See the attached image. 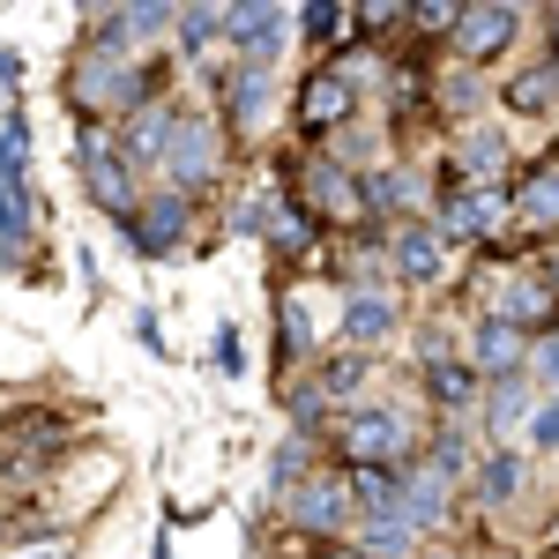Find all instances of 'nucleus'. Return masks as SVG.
Segmentation results:
<instances>
[{
    "label": "nucleus",
    "mask_w": 559,
    "mask_h": 559,
    "mask_svg": "<svg viewBox=\"0 0 559 559\" xmlns=\"http://www.w3.org/2000/svg\"><path fill=\"white\" fill-rule=\"evenodd\" d=\"M395 455H411V426H403V411L366 403V411H350V418H344V463H350V471H388Z\"/></svg>",
    "instance_id": "obj_1"
},
{
    "label": "nucleus",
    "mask_w": 559,
    "mask_h": 559,
    "mask_svg": "<svg viewBox=\"0 0 559 559\" xmlns=\"http://www.w3.org/2000/svg\"><path fill=\"white\" fill-rule=\"evenodd\" d=\"M120 231H128L134 254H179V247H187V194H179V187H157Z\"/></svg>",
    "instance_id": "obj_2"
},
{
    "label": "nucleus",
    "mask_w": 559,
    "mask_h": 559,
    "mask_svg": "<svg viewBox=\"0 0 559 559\" xmlns=\"http://www.w3.org/2000/svg\"><path fill=\"white\" fill-rule=\"evenodd\" d=\"M292 38V15L269 8V0H247V8H224V45H239L247 60H269L276 45Z\"/></svg>",
    "instance_id": "obj_3"
},
{
    "label": "nucleus",
    "mask_w": 559,
    "mask_h": 559,
    "mask_svg": "<svg viewBox=\"0 0 559 559\" xmlns=\"http://www.w3.org/2000/svg\"><path fill=\"white\" fill-rule=\"evenodd\" d=\"M515 8H463V23H455V52H463V68H485V60H500L508 45H515Z\"/></svg>",
    "instance_id": "obj_4"
},
{
    "label": "nucleus",
    "mask_w": 559,
    "mask_h": 559,
    "mask_svg": "<svg viewBox=\"0 0 559 559\" xmlns=\"http://www.w3.org/2000/svg\"><path fill=\"white\" fill-rule=\"evenodd\" d=\"M83 165H90V202L97 210H112L120 224L134 216V179H128V157L120 150H105L97 134H83Z\"/></svg>",
    "instance_id": "obj_5"
},
{
    "label": "nucleus",
    "mask_w": 559,
    "mask_h": 559,
    "mask_svg": "<svg viewBox=\"0 0 559 559\" xmlns=\"http://www.w3.org/2000/svg\"><path fill=\"white\" fill-rule=\"evenodd\" d=\"M350 120V75H344V60L336 68H313L299 90V128L306 134H321V128H344Z\"/></svg>",
    "instance_id": "obj_6"
},
{
    "label": "nucleus",
    "mask_w": 559,
    "mask_h": 559,
    "mask_svg": "<svg viewBox=\"0 0 559 559\" xmlns=\"http://www.w3.org/2000/svg\"><path fill=\"white\" fill-rule=\"evenodd\" d=\"M522 358H530V344H522V329H515V321L485 313V321L471 329V366H477V373L508 381V373H522Z\"/></svg>",
    "instance_id": "obj_7"
},
{
    "label": "nucleus",
    "mask_w": 559,
    "mask_h": 559,
    "mask_svg": "<svg viewBox=\"0 0 559 559\" xmlns=\"http://www.w3.org/2000/svg\"><path fill=\"white\" fill-rule=\"evenodd\" d=\"M344 515H350V485L336 471H313L299 492H292V522H299V530H344Z\"/></svg>",
    "instance_id": "obj_8"
},
{
    "label": "nucleus",
    "mask_w": 559,
    "mask_h": 559,
    "mask_svg": "<svg viewBox=\"0 0 559 559\" xmlns=\"http://www.w3.org/2000/svg\"><path fill=\"white\" fill-rule=\"evenodd\" d=\"M500 216H508L500 187H463V194L440 210V239H492V231H500Z\"/></svg>",
    "instance_id": "obj_9"
},
{
    "label": "nucleus",
    "mask_w": 559,
    "mask_h": 559,
    "mask_svg": "<svg viewBox=\"0 0 559 559\" xmlns=\"http://www.w3.org/2000/svg\"><path fill=\"white\" fill-rule=\"evenodd\" d=\"M173 187L187 194V187H210V173H216V128L210 120H179V142H173Z\"/></svg>",
    "instance_id": "obj_10"
},
{
    "label": "nucleus",
    "mask_w": 559,
    "mask_h": 559,
    "mask_svg": "<svg viewBox=\"0 0 559 559\" xmlns=\"http://www.w3.org/2000/svg\"><path fill=\"white\" fill-rule=\"evenodd\" d=\"M173 142H179V120L165 112V105H142L128 128V157L134 165H173Z\"/></svg>",
    "instance_id": "obj_11"
},
{
    "label": "nucleus",
    "mask_w": 559,
    "mask_h": 559,
    "mask_svg": "<svg viewBox=\"0 0 559 559\" xmlns=\"http://www.w3.org/2000/svg\"><path fill=\"white\" fill-rule=\"evenodd\" d=\"M269 97H276V75H269L261 60H247V68L231 75V90H224V112H231L239 128H261V120H269Z\"/></svg>",
    "instance_id": "obj_12"
},
{
    "label": "nucleus",
    "mask_w": 559,
    "mask_h": 559,
    "mask_svg": "<svg viewBox=\"0 0 559 559\" xmlns=\"http://www.w3.org/2000/svg\"><path fill=\"white\" fill-rule=\"evenodd\" d=\"M395 269H403V276H411V284H432V276H440V231H432V224H411V231H395Z\"/></svg>",
    "instance_id": "obj_13"
},
{
    "label": "nucleus",
    "mask_w": 559,
    "mask_h": 559,
    "mask_svg": "<svg viewBox=\"0 0 559 559\" xmlns=\"http://www.w3.org/2000/svg\"><path fill=\"white\" fill-rule=\"evenodd\" d=\"M426 388H432L440 411H471V403H477V366H463V358H432Z\"/></svg>",
    "instance_id": "obj_14"
},
{
    "label": "nucleus",
    "mask_w": 559,
    "mask_h": 559,
    "mask_svg": "<svg viewBox=\"0 0 559 559\" xmlns=\"http://www.w3.org/2000/svg\"><path fill=\"white\" fill-rule=\"evenodd\" d=\"M440 515H448V477H432V471L403 477V522L426 530V522H440Z\"/></svg>",
    "instance_id": "obj_15"
},
{
    "label": "nucleus",
    "mask_w": 559,
    "mask_h": 559,
    "mask_svg": "<svg viewBox=\"0 0 559 559\" xmlns=\"http://www.w3.org/2000/svg\"><path fill=\"white\" fill-rule=\"evenodd\" d=\"M388 329H395V306H388L381 292H358V299L344 306V336L350 344H381Z\"/></svg>",
    "instance_id": "obj_16"
},
{
    "label": "nucleus",
    "mask_w": 559,
    "mask_h": 559,
    "mask_svg": "<svg viewBox=\"0 0 559 559\" xmlns=\"http://www.w3.org/2000/svg\"><path fill=\"white\" fill-rule=\"evenodd\" d=\"M350 500H358L373 522H395V515H403V485H395L388 471H350Z\"/></svg>",
    "instance_id": "obj_17"
},
{
    "label": "nucleus",
    "mask_w": 559,
    "mask_h": 559,
    "mask_svg": "<svg viewBox=\"0 0 559 559\" xmlns=\"http://www.w3.org/2000/svg\"><path fill=\"white\" fill-rule=\"evenodd\" d=\"M552 97H559V60H545V68H530V75L508 83V105H515V112H545Z\"/></svg>",
    "instance_id": "obj_18"
},
{
    "label": "nucleus",
    "mask_w": 559,
    "mask_h": 559,
    "mask_svg": "<svg viewBox=\"0 0 559 559\" xmlns=\"http://www.w3.org/2000/svg\"><path fill=\"white\" fill-rule=\"evenodd\" d=\"M31 239V194L23 179H0V247H23Z\"/></svg>",
    "instance_id": "obj_19"
},
{
    "label": "nucleus",
    "mask_w": 559,
    "mask_h": 559,
    "mask_svg": "<svg viewBox=\"0 0 559 559\" xmlns=\"http://www.w3.org/2000/svg\"><path fill=\"white\" fill-rule=\"evenodd\" d=\"M522 224H559V173H537V179H522Z\"/></svg>",
    "instance_id": "obj_20"
},
{
    "label": "nucleus",
    "mask_w": 559,
    "mask_h": 559,
    "mask_svg": "<svg viewBox=\"0 0 559 559\" xmlns=\"http://www.w3.org/2000/svg\"><path fill=\"white\" fill-rule=\"evenodd\" d=\"M477 492H485L492 508H500V500H515V492H522V455H492V463L477 471Z\"/></svg>",
    "instance_id": "obj_21"
},
{
    "label": "nucleus",
    "mask_w": 559,
    "mask_h": 559,
    "mask_svg": "<svg viewBox=\"0 0 559 559\" xmlns=\"http://www.w3.org/2000/svg\"><path fill=\"white\" fill-rule=\"evenodd\" d=\"M455 165H463V173H500V165H508V142H500V134H463V142H455Z\"/></svg>",
    "instance_id": "obj_22"
},
{
    "label": "nucleus",
    "mask_w": 559,
    "mask_h": 559,
    "mask_svg": "<svg viewBox=\"0 0 559 559\" xmlns=\"http://www.w3.org/2000/svg\"><path fill=\"white\" fill-rule=\"evenodd\" d=\"M358 179L344 173V165H313V210H350L358 194H350Z\"/></svg>",
    "instance_id": "obj_23"
},
{
    "label": "nucleus",
    "mask_w": 559,
    "mask_h": 559,
    "mask_svg": "<svg viewBox=\"0 0 559 559\" xmlns=\"http://www.w3.org/2000/svg\"><path fill=\"white\" fill-rule=\"evenodd\" d=\"M545 306H552V284H537V276H530V284H515V292H508V299H500V321H537V313H545Z\"/></svg>",
    "instance_id": "obj_24"
},
{
    "label": "nucleus",
    "mask_w": 559,
    "mask_h": 559,
    "mask_svg": "<svg viewBox=\"0 0 559 559\" xmlns=\"http://www.w3.org/2000/svg\"><path fill=\"white\" fill-rule=\"evenodd\" d=\"M284 411H292V426H299L306 440H313V426H321V418H329V388H321V381L292 388V403H284Z\"/></svg>",
    "instance_id": "obj_25"
},
{
    "label": "nucleus",
    "mask_w": 559,
    "mask_h": 559,
    "mask_svg": "<svg viewBox=\"0 0 559 559\" xmlns=\"http://www.w3.org/2000/svg\"><path fill=\"white\" fill-rule=\"evenodd\" d=\"M23 165H31V128L0 120V179H23Z\"/></svg>",
    "instance_id": "obj_26"
},
{
    "label": "nucleus",
    "mask_w": 559,
    "mask_h": 559,
    "mask_svg": "<svg viewBox=\"0 0 559 559\" xmlns=\"http://www.w3.org/2000/svg\"><path fill=\"white\" fill-rule=\"evenodd\" d=\"M366 187H373V194H366L373 210H411V202H418V179L411 173H381V179H366Z\"/></svg>",
    "instance_id": "obj_27"
},
{
    "label": "nucleus",
    "mask_w": 559,
    "mask_h": 559,
    "mask_svg": "<svg viewBox=\"0 0 559 559\" xmlns=\"http://www.w3.org/2000/svg\"><path fill=\"white\" fill-rule=\"evenodd\" d=\"M522 411H530V381H522V373L492 381V426H515Z\"/></svg>",
    "instance_id": "obj_28"
},
{
    "label": "nucleus",
    "mask_w": 559,
    "mask_h": 559,
    "mask_svg": "<svg viewBox=\"0 0 559 559\" xmlns=\"http://www.w3.org/2000/svg\"><path fill=\"white\" fill-rule=\"evenodd\" d=\"M173 31H179V45H187V52H202V45H210L216 31H224V15H216V8H187Z\"/></svg>",
    "instance_id": "obj_29"
},
{
    "label": "nucleus",
    "mask_w": 559,
    "mask_h": 559,
    "mask_svg": "<svg viewBox=\"0 0 559 559\" xmlns=\"http://www.w3.org/2000/svg\"><path fill=\"white\" fill-rule=\"evenodd\" d=\"M411 537H418V530H411L403 515H395V522H373V530H366V559H395Z\"/></svg>",
    "instance_id": "obj_30"
},
{
    "label": "nucleus",
    "mask_w": 559,
    "mask_h": 559,
    "mask_svg": "<svg viewBox=\"0 0 559 559\" xmlns=\"http://www.w3.org/2000/svg\"><path fill=\"white\" fill-rule=\"evenodd\" d=\"M321 388H329V395H358V388H366V358H329V366H321Z\"/></svg>",
    "instance_id": "obj_31"
},
{
    "label": "nucleus",
    "mask_w": 559,
    "mask_h": 559,
    "mask_svg": "<svg viewBox=\"0 0 559 559\" xmlns=\"http://www.w3.org/2000/svg\"><path fill=\"white\" fill-rule=\"evenodd\" d=\"M179 15L173 8H157V0H134L128 8V38H157V31H173Z\"/></svg>",
    "instance_id": "obj_32"
},
{
    "label": "nucleus",
    "mask_w": 559,
    "mask_h": 559,
    "mask_svg": "<svg viewBox=\"0 0 559 559\" xmlns=\"http://www.w3.org/2000/svg\"><path fill=\"white\" fill-rule=\"evenodd\" d=\"M216 373H224V381H239V373H247V350H239V329H231V321H224V329H216Z\"/></svg>",
    "instance_id": "obj_33"
},
{
    "label": "nucleus",
    "mask_w": 559,
    "mask_h": 559,
    "mask_svg": "<svg viewBox=\"0 0 559 559\" xmlns=\"http://www.w3.org/2000/svg\"><path fill=\"white\" fill-rule=\"evenodd\" d=\"M463 463H471V448H463V432H440V440H432V477H455Z\"/></svg>",
    "instance_id": "obj_34"
},
{
    "label": "nucleus",
    "mask_w": 559,
    "mask_h": 559,
    "mask_svg": "<svg viewBox=\"0 0 559 559\" xmlns=\"http://www.w3.org/2000/svg\"><path fill=\"white\" fill-rule=\"evenodd\" d=\"M336 31H350L344 15H336V0H313L306 8V38H336Z\"/></svg>",
    "instance_id": "obj_35"
},
{
    "label": "nucleus",
    "mask_w": 559,
    "mask_h": 559,
    "mask_svg": "<svg viewBox=\"0 0 559 559\" xmlns=\"http://www.w3.org/2000/svg\"><path fill=\"white\" fill-rule=\"evenodd\" d=\"M455 23H463L455 0H418V31H455Z\"/></svg>",
    "instance_id": "obj_36"
},
{
    "label": "nucleus",
    "mask_w": 559,
    "mask_h": 559,
    "mask_svg": "<svg viewBox=\"0 0 559 559\" xmlns=\"http://www.w3.org/2000/svg\"><path fill=\"white\" fill-rule=\"evenodd\" d=\"M530 440H537V448H559V403H545V411L530 418Z\"/></svg>",
    "instance_id": "obj_37"
},
{
    "label": "nucleus",
    "mask_w": 559,
    "mask_h": 559,
    "mask_svg": "<svg viewBox=\"0 0 559 559\" xmlns=\"http://www.w3.org/2000/svg\"><path fill=\"white\" fill-rule=\"evenodd\" d=\"M537 373H545V381L559 388V329H552V336H545V344H537Z\"/></svg>",
    "instance_id": "obj_38"
},
{
    "label": "nucleus",
    "mask_w": 559,
    "mask_h": 559,
    "mask_svg": "<svg viewBox=\"0 0 559 559\" xmlns=\"http://www.w3.org/2000/svg\"><path fill=\"white\" fill-rule=\"evenodd\" d=\"M134 336H142L150 350H165V329H157V313H134Z\"/></svg>",
    "instance_id": "obj_39"
},
{
    "label": "nucleus",
    "mask_w": 559,
    "mask_h": 559,
    "mask_svg": "<svg viewBox=\"0 0 559 559\" xmlns=\"http://www.w3.org/2000/svg\"><path fill=\"white\" fill-rule=\"evenodd\" d=\"M31 559H75V545H52V552H31Z\"/></svg>",
    "instance_id": "obj_40"
},
{
    "label": "nucleus",
    "mask_w": 559,
    "mask_h": 559,
    "mask_svg": "<svg viewBox=\"0 0 559 559\" xmlns=\"http://www.w3.org/2000/svg\"><path fill=\"white\" fill-rule=\"evenodd\" d=\"M150 559H173V545H165V537H157V545H150Z\"/></svg>",
    "instance_id": "obj_41"
},
{
    "label": "nucleus",
    "mask_w": 559,
    "mask_h": 559,
    "mask_svg": "<svg viewBox=\"0 0 559 559\" xmlns=\"http://www.w3.org/2000/svg\"><path fill=\"white\" fill-rule=\"evenodd\" d=\"M552 60H559V8H552Z\"/></svg>",
    "instance_id": "obj_42"
},
{
    "label": "nucleus",
    "mask_w": 559,
    "mask_h": 559,
    "mask_svg": "<svg viewBox=\"0 0 559 559\" xmlns=\"http://www.w3.org/2000/svg\"><path fill=\"white\" fill-rule=\"evenodd\" d=\"M432 559H448V552H432Z\"/></svg>",
    "instance_id": "obj_43"
}]
</instances>
